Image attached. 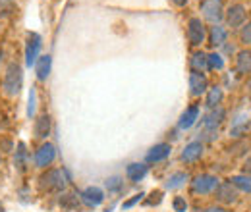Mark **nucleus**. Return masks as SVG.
<instances>
[{
    "label": "nucleus",
    "mask_w": 251,
    "mask_h": 212,
    "mask_svg": "<svg viewBox=\"0 0 251 212\" xmlns=\"http://www.w3.org/2000/svg\"><path fill=\"white\" fill-rule=\"evenodd\" d=\"M222 98H224V91H222V87H213V89H209V94H207V106L209 108H217L220 102H222Z\"/></svg>",
    "instance_id": "24"
},
{
    "label": "nucleus",
    "mask_w": 251,
    "mask_h": 212,
    "mask_svg": "<svg viewBox=\"0 0 251 212\" xmlns=\"http://www.w3.org/2000/svg\"><path fill=\"white\" fill-rule=\"evenodd\" d=\"M66 183L68 180L64 176V170H49L39 178V187L49 193H62L66 189Z\"/></svg>",
    "instance_id": "2"
},
{
    "label": "nucleus",
    "mask_w": 251,
    "mask_h": 212,
    "mask_svg": "<svg viewBox=\"0 0 251 212\" xmlns=\"http://www.w3.org/2000/svg\"><path fill=\"white\" fill-rule=\"evenodd\" d=\"M215 197H217V201L224 203V205H232L238 201V189L230 182L219 183V187L215 189Z\"/></svg>",
    "instance_id": "10"
},
{
    "label": "nucleus",
    "mask_w": 251,
    "mask_h": 212,
    "mask_svg": "<svg viewBox=\"0 0 251 212\" xmlns=\"http://www.w3.org/2000/svg\"><path fill=\"white\" fill-rule=\"evenodd\" d=\"M147 172H149V166L139 164V162H133V164H129V166L126 168V176H127V180L133 183L141 182V180L147 176Z\"/></svg>",
    "instance_id": "19"
},
{
    "label": "nucleus",
    "mask_w": 251,
    "mask_h": 212,
    "mask_svg": "<svg viewBox=\"0 0 251 212\" xmlns=\"http://www.w3.org/2000/svg\"><path fill=\"white\" fill-rule=\"evenodd\" d=\"M201 156H203V143H201V141H193V143L186 145V149H184L182 154H180L182 162H186V164L197 162Z\"/></svg>",
    "instance_id": "14"
},
{
    "label": "nucleus",
    "mask_w": 251,
    "mask_h": 212,
    "mask_svg": "<svg viewBox=\"0 0 251 212\" xmlns=\"http://www.w3.org/2000/svg\"><path fill=\"white\" fill-rule=\"evenodd\" d=\"M33 133H35L37 139H47V137H49V133H50V116H49V114H41V116L35 120Z\"/></svg>",
    "instance_id": "16"
},
{
    "label": "nucleus",
    "mask_w": 251,
    "mask_h": 212,
    "mask_svg": "<svg viewBox=\"0 0 251 212\" xmlns=\"http://www.w3.org/2000/svg\"><path fill=\"white\" fill-rule=\"evenodd\" d=\"M25 156H27L25 145H24V143H20V145H18V151H16V158H14V164L18 166V170H20V172H24V170H25Z\"/></svg>",
    "instance_id": "27"
},
{
    "label": "nucleus",
    "mask_w": 251,
    "mask_h": 212,
    "mask_svg": "<svg viewBox=\"0 0 251 212\" xmlns=\"http://www.w3.org/2000/svg\"><path fill=\"white\" fill-rule=\"evenodd\" d=\"M201 14L207 22L217 25L224 18V6L222 0H201Z\"/></svg>",
    "instance_id": "4"
},
{
    "label": "nucleus",
    "mask_w": 251,
    "mask_h": 212,
    "mask_svg": "<svg viewBox=\"0 0 251 212\" xmlns=\"http://www.w3.org/2000/svg\"><path fill=\"white\" fill-rule=\"evenodd\" d=\"M172 207H174V212H186L188 211V203H186V199H184V197H176V199H174V203H172Z\"/></svg>",
    "instance_id": "32"
},
{
    "label": "nucleus",
    "mask_w": 251,
    "mask_h": 212,
    "mask_svg": "<svg viewBox=\"0 0 251 212\" xmlns=\"http://www.w3.org/2000/svg\"><path fill=\"white\" fill-rule=\"evenodd\" d=\"M54 158H56V149H54V145H50V143L41 145L39 151L35 152V164H37V168H47V166H50V164L54 162Z\"/></svg>",
    "instance_id": "9"
},
{
    "label": "nucleus",
    "mask_w": 251,
    "mask_h": 212,
    "mask_svg": "<svg viewBox=\"0 0 251 212\" xmlns=\"http://www.w3.org/2000/svg\"><path fill=\"white\" fill-rule=\"evenodd\" d=\"M33 114H35V89H31L29 93V106H27V116L31 118Z\"/></svg>",
    "instance_id": "35"
},
{
    "label": "nucleus",
    "mask_w": 251,
    "mask_h": 212,
    "mask_svg": "<svg viewBox=\"0 0 251 212\" xmlns=\"http://www.w3.org/2000/svg\"><path fill=\"white\" fill-rule=\"evenodd\" d=\"M207 39H209V45L211 47H222L226 43V39H228V31L224 29L220 24H217V25H213L211 31L207 33Z\"/></svg>",
    "instance_id": "18"
},
{
    "label": "nucleus",
    "mask_w": 251,
    "mask_h": 212,
    "mask_svg": "<svg viewBox=\"0 0 251 212\" xmlns=\"http://www.w3.org/2000/svg\"><path fill=\"white\" fill-rule=\"evenodd\" d=\"M0 212H4V207H2V205H0Z\"/></svg>",
    "instance_id": "42"
},
{
    "label": "nucleus",
    "mask_w": 251,
    "mask_h": 212,
    "mask_svg": "<svg viewBox=\"0 0 251 212\" xmlns=\"http://www.w3.org/2000/svg\"><path fill=\"white\" fill-rule=\"evenodd\" d=\"M170 152H172V145L170 143H158L155 145L151 151L147 152V162L149 164H153V162H162V160H166L168 156H170Z\"/></svg>",
    "instance_id": "13"
},
{
    "label": "nucleus",
    "mask_w": 251,
    "mask_h": 212,
    "mask_svg": "<svg viewBox=\"0 0 251 212\" xmlns=\"http://www.w3.org/2000/svg\"><path fill=\"white\" fill-rule=\"evenodd\" d=\"M199 118V106L197 104H191L189 108H186V112L180 116V121H178V127L180 129H189L195 121Z\"/></svg>",
    "instance_id": "20"
},
{
    "label": "nucleus",
    "mask_w": 251,
    "mask_h": 212,
    "mask_svg": "<svg viewBox=\"0 0 251 212\" xmlns=\"http://www.w3.org/2000/svg\"><path fill=\"white\" fill-rule=\"evenodd\" d=\"M240 39H242V43L251 45V22L244 24V27H242V31H240Z\"/></svg>",
    "instance_id": "31"
},
{
    "label": "nucleus",
    "mask_w": 251,
    "mask_h": 212,
    "mask_svg": "<svg viewBox=\"0 0 251 212\" xmlns=\"http://www.w3.org/2000/svg\"><path fill=\"white\" fill-rule=\"evenodd\" d=\"M172 2H174L176 6H186V4H188V0H172Z\"/></svg>",
    "instance_id": "40"
},
{
    "label": "nucleus",
    "mask_w": 251,
    "mask_h": 212,
    "mask_svg": "<svg viewBox=\"0 0 251 212\" xmlns=\"http://www.w3.org/2000/svg\"><path fill=\"white\" fill-rule=\"evenodd\" d=\"M226 118V112H224V108H211V112L205 116V120H203V135H209V139H215V135H217V131H219L220 123L224 121Z\"/></svg>",
    "instance_id": "3"
},
{
    "label": "nucleus",
    "mask_w": 251,
    "mask_h": 212,
    "mask_svg": "<svg viewBox=\"0 0 251 212\" xmlns=\"http://www.w3.org/2000/svg\"><path fill=\"white\" fill-rule=\"evenodd\" d=\"M14 12V2L12 0H0V16L6 18Z\"/></svg>",
    "instance_id": "30"
},
{
    "label": "nucleus",
    "mask_w": 251,
    "mask_h": 212,
    "mask_svg": "<svg viewBox=\"0 0 251 212\" xmlns=\"http://www.w3.org/2000/svg\"><path fill=\"white\" fill-rule=\"evenodd\" d=\"M39 52H41V35L39 33H27V43H25V66H35V62L39 60Z\"/></svg>",
    "instance_id": "7"
},
{
    "label": "nucleus",
    "mask_w": 251,
    "mask_h": 212,
    "mask_svg": "<svg viewBox=\"0 0 251 212\" xmlns=\"http://www.w3.org/2000/svg\"><path fill=\"white\" fill-rule=\"evenodd\" d=\"M122 187H124V182H122L118 176H114V178H108V180H106V189H108V191H112V193H118Z\"/></svg>",
    "instance_id": "29"
},
{
    "label": "nucleus",
    "mask_w": 251,
    "mask_h": 212,
    "mask_svg": "<svg viewBox=\"0 0 251 212\" xmlns=\"http://www.w3.org/2000/svg\"><path fill=\"white\" fill-rule=\"evenodd\" d=\"M60 207L66 209V211H74L79 207V201H77V195L75 193H68V195H62L60 199Z\"/></svg>",
    "instance_id": "26"
},
{
    "label": "nucleus",
    "mask_w": 251,
    "mask_h": 212,
    "mask_svg": "<svg viewBox=\"0 0 251 212\" xmlns=\"http://www.w3.org/2000/svg\"><path fill=\"white\" fill-rule=\"evenodd\" d=\"M230 183L238 189V191H248L251 193V176H232L230 178Z\"/></svg>",
    "instance_id": "25"
},
{
    "label": "nucleus",
    "mask_w": 251,
    "mask_h": 212,
    "mask_svg": "<svg viewBox=\"0 0 251 212\" xmlns=\"http://www.w3.org/2000/svg\"><path fill=\"white\" fill-rule=\"evenodd\" d=\"M236 70H238V73H242V75L251 73V52L250 50H242V52H238Z\"/></svg>",
    "instance_id": "21"
},
{
    "label": "nucleus",
    "mask_w": 251,
    "mask_h": 212,
    "mask_svg": "<svg viewBox=\"0 0 251 212\" xmlns=\"http://www.w3.org/2000/svg\"><path fill=\"white\" fill-rule=\"evenodd\" d=\"M209 89V81L205 77L203 71H191L189 73V91L193 96H201L203 93H207Z\"/></svg>",
    "instance_id": "11"
},
{
    "label": "nucleus",
    "mask_w": 251,
    "mask_h": 212,
    "mask_svg": "<svg viewBox=\"0 0 251 212\" xmlns=\"http://www.w3.org/2000/svg\"><path fill=\"white\" fill-rule=\"evenodd\" d=\"M160 201H162V191H153L151 193V199H147L145 205L147 207H153V205H160Z\"/></svg>",
    "instance_id": "33"
},
{
    "label": "nucleus",
    "mask_w": 251,
    "mask_h": 212,
    "mask_svg": "<svg viewBox=\"0 0 251 212\" xmlns=\"http://www.w3.org/2000/svg\"><path fill=\"white\" fill-rule=\"evenodd\" d=\"M79 197H81V201H83L87 207H91V209L99 207V205L104 201V193H102L100 187H87V189L81 191Z\"/></svg>",
    "instance_id": "12"
},
{
    "label": "nucleus",
    "mask_w": 251,
    "mask_h": 212,
    "mask_svg": "<svg viewBox=\"0 0 251 212\" xmlns=\"http://www.w3.org/2000/svg\"><path fill=\"white\" fill-rule=\"evenodd\" d=\"M222 47H224V52H226V54H236V47H234V45H228V43H224Z\"/></svg>",
    "instance_id": "36"
},
{
    "label": "nucleus",
    "mask_w": 251,
    "mask_h": 212,
    "mask_svg": "<svg viewBox=\"0 0 251 212\" xmlns=\"http://www.w3.org/2000/svg\"><path fill=\"white\" fill-rule=\"evenodd\" d=\"M250 89H251V79H250Z\"/></svg>",
    "instance_id": "43"
},
{
    "label": "nucleus",
    "mask_w": 251,
    "mask_h": 212,
    "mask_svg": "<svg viewBox=\"0 0 251 212\" xmlns=\"http://www.w3.org/2000/svg\"><path fill=\"white\" fill-rule=\"evenodd\" d=\"M188 39H189V45L193 47H201L207 39V29L203 25V22L199 18H191L188 24Z\"/></svg>",
    "instance_id": "6"
},
{
    "label": "nucleus",
    "mask_w": 251,
    "mask_h": 212,
    "mask_svg": "<svg viewBox=\"0 0 251 212\" xmlns=\"http://www.w3.org/2000/svg\"><path fill=\"white\" fill-rule=\"evenodd\" d=\"M189 66H191V71H205L207 70V54L201 50L193 52L189 58Z\"/></svg>",
    "instance_id": "22"
},
{
    "label": "nucleus",
    "mask_w": 251,
    "mask_h": 212,
    "mask_svg": "<svg viewBox=\"0 0 251 212\" xmlns=\"http://www.w3.org/2000/svg\"><path fill=\"white\" fill-rule=\"evenodd\" d=\"M188 180H189L188 172H176V174H172V176L166 180L164 187H166V189H178V187H182Z\"/></svg>",
    "instance_id": "23"
},
{
    "label": "nucleus",
    "mask_w": 251,
    "mask_h": 212,
    "mask_svg": "<svg viewBox=\"0 0 251 212\" xmlns=\"http://www.w3.org/2000/svg\"><path fill=\"white\" fill-rule=\"evenodd\" d=\"M50 68H52V58L49 54L39 56V60L35 62V71H37V79L39 81H47V77L50 75Z\"/></svg>",
    "instance_id": "17"
},
{
    "label": "nucleus",
    "mask_w": 251,
    "mask_h": 212,
    "mask_svg": "<svg viewBox=\"0 0 251 212\" xmlns=\"http://www.w3.org/2000/svg\"><path fill=\"white\" fill-rule=\"evenodd\" d=\"M203 212H228V211L222 209V207H209V209H205Z\"/></svg>",
    "instance_id": "38"
},
{
    "label": "nucleus",
    "mask_w": 251,
    "mask_h": 212,
    "mask_svg": "<svg viewBox=\"0 0 251 212\" xmlns=\"http://www.w3.org/2000/svg\"><path fill=\"white\" fill-rule=\"evenodd\" d=\"M2 56H4V50L0 48V62H2Z\"/></svg>",
    "instance_id": "41"
},
{
    "label": "nucleus",
    "mask_w": 251,
    "mask_h": 212,
    "mask_svg": "<svg viewBox=\"0 0 251 212\" xmlns=\"http://www.w3.org/2000/svg\"><path fill=\"white\" fill-rule=\"evenodd\" d=\"M224 16H226V22L230 27H242L248 20V10L244 4H232Z\"/></svg>",
    "instance_id": "8"
},
{
    "label": "nucleus",
    "mask_w": 251,
    "mask_h": 212,
    "mask_svg": "<svg viewBox=\"0 0 251 212\" xmlns=\"http://www.w3.org/2000/svg\"><path fill=\"white\" fill-rule=\"evenodd\" d=\"M143 197H145V193H137V195H133L129 201H126L124 205H122V209H131V207H133V205H137V203H139Z\"/></svg>",
    "instance_id": "34"
},
{
    "label": "nucleus",
    "mask_w": 251,
    "mask_h": 212,
    "mask_svg": "<svg viewBox=\"0 0 251 212\" xmlns=\"http://www.w3.org/2000/svg\"><path fill=\"white\" fill-rule=\"evenodd\" d=\"M244 170H246V176H251V156L246 160V166H244Z\"/></svg>",
    "instance_id": "39"
},
{
    "label": "nucleus",
    "mask_w": 251,
    "mask_h": 212,
    "mask_svg": "<svg viewBox=\"0 0 251 212\" xmlns=\"http://www.w3.org/2000/svg\"><path fill=\"white\" fill-rule=\"evenodd\" d=\"M250 129H251V118L248 114H240L236 120L232 121L230 135L232 137H244V135H248Z\"/></svg>",
    "instance_id": "15"
},
{
    "label": "nucleus",
    "mask_w": 251,
    "mask_h": 212,
    "mask_svg": "<svg viewBox=\"0 0 251 212\" xmlns=\"http://www.w3.org/2000/svg\"><path fill=\"white\" fill-rule=\"evenodd\" d=\"M219 178L217 176H211V174H203V176H197L193 182H191V191L197 193V195H207V193H213L217 187H219Z\"/></svg>",
    "instance_id": "5"
},
{
    "label": "nucleus",
    "mask_w": 251,
    "mask_h": 212,
    "mask_svg": "<svg viewBox=\"0 0 251 212\" xmlns=\"http://www.w3.org/2000/svg\"><path fill=\"white\" fill-rule=\"evenodd\" d=\"M224 68V58L219 52L207 54V70H222Z\"/></svg>",
    "instance_id": "28"
},
{
    "label": "nucleus",
    "mask_w": 251,
    "mask_h": 212,
    "mask_svg": "<svg viewBox=\"0 0 251 212\" xmlns=\"http://www.w3.org/2000/svg\"><path fill=\"white\" fill-rule=\"evenodd\" d=\"M2 151L4 152L12 151V141H2Z\"/></svg>",
    "instance_id": "37"
},
{
    "label": "nucleus",
    "mask_w": 251,
    "mask_h": 212,
    "mask_svg": "<svg viewBox=\"0 0 251 212\" xmlns=\"http://www.w3.org/2000/svg\"><path fill=\"white\" fill-rule=\"evenodd\" d=\"M22 85H24L22 66L18 62L8 64L6 73H4V93L8 96H16V94H20V91H22Z\"/></svg>",
    "instance_id": "1"
}]
</instances>
